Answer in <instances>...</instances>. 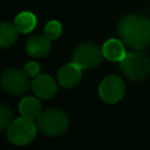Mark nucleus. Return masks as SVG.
Listing matches in <instances>:
<instances>
[{
	"instance_id": "nucleus-1",
	"label": "nucleus",
	"mask_w": 150,
	"mask_h": 150,
	"mask_svg": "<svg viewBox=\"0 0 150 150\" xmlns=\"http://www.w3.org/2000/svg\"><path fill=\"white\" fill-rule=\"evenodd\" d=\"M118 38L132 49H144L150 46V21L139 14L123 16L117 26Z\"/></svg>"
},
{
	"instance_id": "nucleus-2",
	"label": "nucleus",
	"mask_w": 150,
	"mask_h": 150,
	"mask_svg": "<svg viewBox=\"0 0 150 150\" xmlns=\"http://www.w3.org/2000/svg\"><path fill=\"white\" fill-rule=\"evenodd\" d=\"M38 129L49 137L62 135L69 125V120L67 114L57 108H50L43 110L36 118Z\"/></svg>"
},
{
	"instance_id": "nucleus-3",
	"label": "nucleus",
	"mask_w": 150,
	"mask_h": 150,
	"mask_svg": "<svg viewBox=\"0 0 150 150\" xmlns=\"http://www.w3.org/2000/svg\"><path fill=\"white\" fill-rule=\"evenodd\" d=\"M120 69L125 77L132 81L144 80L150 74V57L137 49L127 53L120 62Z\"/></svg>"
},
{
	"instance_id": "nucleus-4",
	"label": "nucleus",
	"mask_w": 150,
	"mask_h": 150,
	"mask_svg": "<svg viewBox=\"0 0 150 150\" xmlns=\"http://www.w3.org/2000/svg\"><path fill=\"white\" fill-rule=\"evenodd\" d=\"M36 130L38 125L34 120L21 116L13 120V122L7 128V138L14 145H26L34 139Z\"/></svg>"
},
{
	"instance_id": "nucleus-5",
	"label": "nucleus",
	"mask_w": 150,
	"mask_h": 150,
	"mask_svg": "<svg viewBox=\"0 0 150 150\" xmlns=\"http://www.w3.org/2000/svg\"><path fill=\"white\" fill-rule=\"evenodd\" d=\"M102 48L94 42H83L75 47L73 52V62L81 69H91L97 67L103 59Z\"/></svg>"
},
{
	"instance_id": "nucleus-6",
	"label": "nucleus",
	"mask_w": 150,
	"mask_h": 150,
	"mask_svg": "<svg viewBox=\"0 0 150 150\" xmlns=\"http://www.w3.org/2000/svg\"><path fill=\"white\" fill-rule=\"evenodd\" d=\"M1 87L2 89L13 96H19L25 94L30 87L29 76L25 70L16 68H7L1 73Z\"/></svg>"
},
{
	"instance_id": "nucleus-7",
	"label": "nucleus",
	"mask_w": 150,
	"mask_h": 150,
	"mask_svg": "<svg viewBox=\"0 0 150 150\" xmlns=\"http://www.w3.org/2000/svg\"><path fill=\"white\" fill-rule=\"evenodd\" d=\"M125 93L123 80L117 75L105 76L98 86V95L107 103H116L121 101Z\"/></svg>"
},
{
	"instance_id": "nucleus-8",
	"label": "nucleus",
	"mask_w": 150,
	"mask_h": 150,
	"mask_svg": "<svg viewBox=\"0 0 150 150\" xmlns=\"http://www.w3.org/2000/svg\"><path fill=\"white\" fill-rule=\"evenodd\" d=\"M30 88L35 96L42 100H50L57 93L56 82L52 76L46 74H41L33 77L30 82Z\"/></svg>"
},
{
	"instance_id": "nucleus-9",
	"label": "nucleus",
	"mask_w": 150,
	"mask_h": 150,
	"mask_svg": "<svg viewBox=\"0 0 150 150\" xmlns=\"http://www.w3.org/2000/svg\"><path fill=\"white\" fill-rule=\"evenodd\" d=\"M81 70L82 69L74 62L66 63L57 71V82L64 88H73L80 82L82 77Z\"/></svg>"
},
{
	"instance_id": "nucleus-10",
	"label": "nucleus",
	"mask_w": 150,
	"mask_h": 150,
	"mask_svg": "<svg viewBox=\"0 0 150 150\" xmlns=\"http://www.w3.org/2000/svg\"><path fill=\"white\" fill-rule=\"evenodd\" d=\"M52 40H49L46 35H34L29 38L26 42V52L28 55L33 57H42L46 56L52 49Z\"/></svg>"
},
{
	"instance_id": "nucleus-11",
	"label": "nucleus",
	"mask_w": 150,
	"mask_h": 150,
	"mask_svg": "<svg viewBox=\"0 0 150 150\" xmlns=\"http://www.w3.org/2000/svg\"><path fill=\"white\" fill-rule=\"evenodd\" d=\"M103 56L114 62H121L123 57L127 55L125 46L121 39H109L102 46Z\"/></svg>"
},
{
	"instance_id": "nucleus-12",
	"label": "nucleus",
	"mask_w": 150,
	"mask_h": 150,
	"mask_svg": "<svg viewBox=\"0 0 150 150\" xmlns=\"http://www.w3.org/2000/svg\"><path fill=\"white\" fill-rule=\"evenodd\" d=\"M19 111L22 117L36 120L39 115L42 112V107L41 102L39 101V97L26 96L21 98V101L19 102Z\"/></svg>"
},
{
	"instance_id": "nucleus-13",
	"label": "nucleus",
	"mask_w": 150,
	"mask_h": 150,
	"mask_svg": "<svg viewBox=\"0 0 150 150\" xmlns=\"http://www.w3.org/2000/svg\"><path fill=\"white\" fill-rule=\"evenodd\" d=\"M36 22L38 20H36L35 14L28 11L20 12L14 19V25L16 29L19 30V33H22V34L30 33L36 27Z\"/></svg>"
},
{
	"instance_id": "nucleus-14",
	"label": "nucleus",
	"mask_w": 150,
	"mask_h": 150,
	"mask_svg": "<svg viewBox=\"0 0 150 150\" xmlns=\"http://www.w3.org/2000/svg\"><path fill=\"white\" fill-rule=\"evenodd\" d=\"M19 30L16 29L14 23H11L8 21H4L0 25V47L1 48H8L18 39Z\"/></svg>"
},
{
	"instance_id": "nucleus-15",
	"label": "nucleus",
	"mask_w": 150,
	"mask_h": 150,
	"mask_svg": "<svg viewBox=\"0 0 150 150\" xmlns=\"http://www.w3.org/2000/svg\"><path fill=\"white\" fill-rule=\"evenodd\" d=\"M45 35L49 39V40H56L57 38H60L61 33H62V26L59 21L56 20H50L49 22H47V25L45 26L43 29Z\"/></svg>"
},
{
	"instance_id": "nucleus-16",
	"label": "nucleus",
	"mask_w": 150,
	"mask_h": 150,
	"mask_svg": "<svg viewBox=\"0 0 150 150\" xmlns=\"http://www.w3.org/2000/svg\"><path fill=\"white\" fill-rule=\"evenodd\" d=\"M12 111L9 107L6 104L0 105V129L1 130H7L9 124L12 123Z\"/></svg>"
},
{
	"instance_id": "nucleus-17",
	"label": "nucleus",
	"mask_w": 150,
	"mask_h": 150,
	"mask_svg": "<svg viewBox=\"0 0 150 150\" xmlns=\"http://www.w3.org/2000/svg\"><path fill=\"white\" fill-rule=\"evenodd\" d=\"M23 70L25 73L29 76V77H35L39 75V71H40V64L35 61H30L28 63L25 64L23 67Z\"/></svg>"
}]
</instances>
